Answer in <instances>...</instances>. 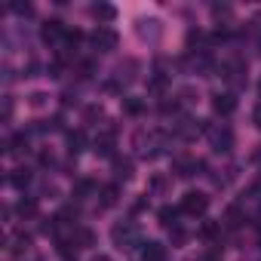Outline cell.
<instances>
[{"mask_svg": "<svg viewBox=\"0 0 261 261\" xmlns=\"http://www.w3.org/2000/svg\"><path fill=\"white\" fill-rule=\"evenodd\" d=\"M163 258H166V249L160 243H154V240L142 243V261H163Z\"/></svg>", "mask_w": 261, "mask_h": 261, "instance_id": "cell-7", "label": "cell"}, {"mask_svg": "<svg viewBox=\"0 0 261 261\" xmlns=\"http://www.w3.org/2000/svg\"><path fill=\"white\" fill-rule=\"evenodd\" d=\"M212 111L221 114V117H227V114L237 111V98L230 92H218V95H212Z\"/></svg>", "mask_w": 261, "mask_h": 261, "instance_id": "cell-6", "label": "cell"}, {"mask_svg": "<svg viewBox=\"0 0 261 261\" xmlns=\"http://www.w3.org/2000/svg\"><path fill=\"white\" fill-rule=\"evenodd\" d=\"M117 197H120V188H117V185H105V188H101V206H114Z\"/></svg>", "mask_w": 261, "mask_h": 261, "instance_id": "cell-14", "label": "cell"}, {"mask_svg": "<svg viewBox=\"0 0 261 261\" xmlns=\"http://www.w3.org/2000/svg\"><path fill=\"white\" fill-rule=\"evenodd\" d=\"M92 16H95L98 22H105V25H108V22H114V19H117V10H114L111 4H95V7H92Z\"/></svg>", "mask_w": 261, "mask_h": 261, "instance_id": "cell-11", "label": "cell"}, {"mask_svg": "<svg viewBox=\"0 0 261 261\" xmlns=\"http://www.w3.org/2000/svg\"><path fill=\"white\" fill-rule=\"evenodd\" d=\"M111 240H114L117 249H126V252L136 249V246H142V233H139L136 221H117L111 227Z\"/></svg>", "mask_w": 261, "mask_h": 261, "instance_id": "cell-1", "label": "cell"}, {"mask_svg": "<svg viewBox=\"0 0 261 261\" xmlns=\"http://www.w3.org/2000/svg\"><path fill=\"white\" fill-rule=\"evenodd\" d=\"M252 123H255V126H258V129H261V101H258V105H255V114H252Z\"/></svg>", "mask_w": 261, "mask_h": 261, "instance_id": "cell-26", "label": "cell"}, {"mask_svg": "<svg viewBox=\"0 0 261 261\" xmlns=\"http://www.w3.org/2000/svg\"><path fill=\"white\" fill-rule=\"evenodd\" d=\"M126 111H129V114H142V111H145V101L129 98V101H126Z\"/></svg>", "mask_w": 261, "mask_h": 261, "instance_id": "cell-22", "label": "cell"}, {"mask_svg": "<svg viewBox=\"0 0 261 261\" xmlns=\"http://www.w3.org/2000/svg\"><path fill=\"white\" fill-rule=\"evenodd\" d=\"M40 37H43L46 43H59L62 37H68V31H65V25H62L59 19H49V22H43V28H40Z\"/></svg>", "mask_w": 261, "mask_h": 261, "instance_id": "cell-5", "label": "cell"}, {"mask_svg": "<svg viewBox=\"0 0 261 261\" xmlns=\"http://www.w3.org/2000/svg\"><path fill=\"white\" fill-rule=\"evenodd\" d=\"M240 221H243V212H240L237 206H230V209H227V227H237Z\"/></svg>", "mask_w": 261, "mask_h": 261, "instance_id": "cell-18", "label": "cell"}, {"mask_svg": "<svg viewBox=\"0 0 261 261\" xmlns=\"http://www.w3.org/2000/svg\"><path fill=\"white\" fill-rule=\"evenodd\" d=\"M139 37L157 40V37H160V22H157V19H142V22H139Z\"/></svg>", "mask_w": 261, "mask_h": 261, "instance_id": "cell-9", "label": "cell"}, {"mask_svg": "<svg viewBox=\"0 0 261 261\" xmlns=\"http://www.w3.org/2000/svg\"><path fill=\"white\" fill-rule=\"evenodd\" d=\"M252 25H255V34H258V46H261V13L255 16V22H252Z\"/></svg>", "mask_w": 261, "mask_h": 261, "instance_id": "cell-28", "label": "cell"}, {"mask_svg": "<svg viewBox=\"0 0 261 261\" xmlns=\"http://www.w3.org/2000/svg\"><path fill=\"white\" fill-rule=\"evenodd\" d=\"M218 230H221V224H215V221H206L203 224V237H215Z\"/></svg>", "mask_w": 261, "mask_h": 261, "instance_id": "cell-23", "label": "cell"}, {"mask_svg": "<svg viewBox=\"0 0 261 261\" xmlns=\"http://www.w3.org/2000/svg\"><path fill=\"white\" fill-rule=\"evenodd\" d=\"M117 43H120V37H117V31L111 25H98L92 31V46L98 53H111V49H117Z\"/></svg>", "mask_w": 261, "mask_h": 261, "instance_id": "cell-2", "label": "cell"}, {"mask_svg": "<svg viewBox=\"0 0 261 261\" xmlns=\"http://www.w3.org/2000/svg\"><path fill=\"white\" fill-rule=\"evenodd\" d=\"M10 10H13L16 16H31V13H34L31 4H10Z\"/></svg>", "mask_w": 261, "mask_h": 261, "instance_id": "cell-20", "label": "cell"}, {"mask_svg": "<svg viewBox=\"0 0 261 261\" xmlns=\"http://www.w3.org/2000/svg\"><path fill=\"white\" fill-rule=\"evenodd\" d=\"M185 215H203L206 209H209V197L206 194H200V191H188L185 197H181V206H178Z\"/></svg>", "mask_w": 261, "mask_h": 261, "instance_id": "cell-3", "label": "cell"}, {"mask_svg": "<svg viewBox=\"0 0 261 261\" xmlns=\"http://www.w3.org/2000/svg\"><path fill=\"white\" fill-rule=\"evenodd\" d=\"M43 101H46V95H43V92H34V95H31V105H34V108H40Z\"/></svg>", "mask_w": 261, "mask_h": 261, "instance_id": "cell-24", "label": "cell"}, {"mask_svg": "<svg viewBox=\"0 0 261 261\" xmlns=\"http://www.w3.org/2000/svg\"><path fill=\"white\" fill-rule=\"evenodd\" d=\"M28 181H31L28 169H16V172L10 175V185H13V188H19V191H22V188H28Z\"/></svg>", "mask_w": 261, "mask_h": 261, "instance_id": "cell-16", "label": "cell"}, {"mask_svg": "<svg viewBox=\"0 0 261 261\" xmlns=\"http://www.w3.org/2000/svg\"><path fill=\"white\" fill-rule=\"evenodd\" d=\"M83 145H86L83 133H68V151H71V154H80V151H83Z\"/></svg>", "mask_w": 261, "mask_h": 261, "instance_id": "cell-15", "label": "cell"}, {"mask_svg": "<svg viewBox=\"0 0 261 261\" xmlns=\"http://www.w3.org/2000/svg\"><path fill=\"white\" fill-rule=\"evenodd\" d=\"M114 145H117V136L111 133H101L98 139H95V154H101V157H108V154H114Z\"/></svg>", "mask_w": 261, "mask_h": 261, "instance_id": "cell-8", "label": "cell"}, {"mask_svg": "<svg viewBox=\"0 0 261 261\" xmlns=\"http://www.w3.org/2000/svg\"><path fill=\"white\" fill-rule=\"evenodd\" d=\"M71 240H74V246H77V249H89V246L95 243V237H92V230H86V227H80V230H74V237H71Z\"/></svg>", "mask_w": 261, "mask_h": 261, "instance_id": "cell-13", "label": "cell"}, {"mask_svg": "<svg viewBox=\"0 0 261 261\" xmlns=\"http://www.w3.org/2000/svg\"><path fill=\"white\" fill-rule=\"evenodd\" d=\"M19 212H22V215H34V212H37V203H34V200H22V203H19Z\"/></svg>", "mask_w": 261, "mask_h": 261, "instance_id": "cell-21", "label": "cell"}, {"mask_svg": "<svg viewBox=\"0 0 261 261\" xmlns=\"http://www.w3.org/2000/svg\"><path fill=\"white\" fill-rule=\"evenodd\" d=\"M92 261H111V258H108V255H95Z\"/></svg>", "mask_w": 261, "mask_h": 261, "instance_id": "cell-29", "label": "cell"}, {"mask_svg": "<svg viewBox=\"0 0 261 261\" xmlns=\"http://www.w3.org/2000/svg\"><path fill=\"white\" fill-rule=\"evenodd\" d=\"M89 191H92V181H80L77 185V194H89Z\"/></svg>", "mask_w": 261, "mask_h": 261, "instance_id": "cell-27", "label": "cell"}, {"mask_svg": "<svg viewBox=\"0 0 261 261\" xmlns=\"http://www.w3.org/2000/svg\"><path fill=\"white\" fill-rule=\"evenodd\" d=\"M114 175L117 178H123V181H129V178H133V160H114Z\"/></svg>", "mask_w": 261, "mask_h": 261, "instance_id": "cell-12", "label": "cell"}, {"mask_svg": "<svg viewBox=\"0 0 261 261\" xmlns=\"http://www.w3.org/2000/svg\"><path fill=\"white\" fill-rule=\"evenodd\" d=\"M28 243H31V237H25V233H16V240H13V252H22V249H28Z\"/></svg>", "mask_w": 261, "mask_h": 261, "instance_id": "cell-19", "label": "cell"}, {"mask_svg": "<svg viewBox=\"0 0 261 261\" xmlns=\"http://www.w3.org/2000/svg\"><path fill=\"white\" fill-rule=\"evenodd\" d=\"M175 129H178V136H181V139H194V136L200 133V129H203V126H200V120H191V117H185V120H181Z\"/></svg>", "mask_w": 261, "mask_h": 261, "instance_id": "cell-10", "label": "cell"}, {"mask_svg": "<svg viewBox=\"0 0 261 261\" xmlns=\"http://www.w3.org/2000/svg\"><path fill=\"white\" fill-rule=\"evenodd\" d=\"M175 215H178V212H175L172 206H163V209L157 212V218H160V221H163L166 227H169V224H175Z\"/></svg>", "mask_w": 261, "mask_h": 261, "instance_id": "cell-17", "label": "cell"}, {"mask_svg": "<svg viewBox=\"0 0 261 261\" xmlns=\"http://www.w3.org/2000/svg\"><path fill=\"white\" fill-rule=\"evenodd\" d=\"M209 142H212V148L218 154H227L233 148V133L227 126H215V129H209Z\"/></svg>", "mask_w": 261, "mask_h": 261, "instance_id": "cell-4", "label": "cell"}, {"mask_svg": "<svg viewBox=\"0 0 261 261\" xmlns=\"http://www.w3.org/2000/svg\"><path fill=\"white\" fill-rule=\"evenodd\" d=\"M95 117H101V108H95V105L86 108V120H95Z\"/></svg>", "mask_w": 261, "mask_h": 261, "instance_id": "cell-25", "label": "cell"}, {"mask_svg": "<svg viewBox=\"0 0 261 261\" xmlns=\"http://www.w3.org/2000/svg\"><path fill=\"white\" fill-rule=\"evenodd\" d=\"M258 89H261V83H258Z\"/></svg>", "mask_w": 261, "mask_h": 261, "instance_id": "cell-30", "label": "cell"}]
</instances>
